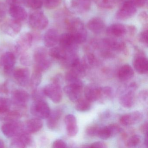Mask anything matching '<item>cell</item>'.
Wrapping results in <instances>:
<instances>
[{"instance_id":"obj_20","label":"cell","mask_w":148,"mask_h":148,"mask_svg":"<svg viewBox=\"0 0 148 148\" xmlns=\"http://www.w3.org/2000/svg\"><path fill=\"white\" fill-rule=\"evenodd\" d=\"M59 35L58 31L55 29H49L44 36V44L49 48L55 47L59 42Z\"/></svg>"},{"instance_id":"obj_28","label":"cell","mask_w":148,"mask_h":148,"mask_svg":"<svg viewBox=\"0 0 148 148\" xmlns=\"http://www.w3.org/2000/svg\"><path fill=\"white\" fill-rule=\"evenodd\" d=\"M69 53L60 47H54L49 50L48 54L51 58L61 62L66 58Z\"/></svg>"},{"instance_id":"obj_40","label":"cell","mask_w":148,"mask_h":148,"mask_svg":"<svg viewBox=\"0 0 148 148\" xmlns=\"http://www.w3.org/2000/svg\"><path fill=\"white\" fill-rule=\"evenodd\" d=\"M43 5L48 9H53L59 6L62 0H42Z\"/></svg>"},{"instance_id":"obj_33","label":"cell","mask_w":148,"mask_h":148,"mask_svg":"<svg viewBox=\"0 0 148 148\" xmlns=\"http://www.w3.org/2000/svg\"><path fill=\"white\" fill-rule=\"evenodd\" d=\"M42 73L34 70L31 77H30V83L34 89L38 88L42 80Z\"/></svg>"},{"instance_id":"obj_24","label":"cell","mask_w":148,"mask_h":148,"mask_svg":"<svg viewBox=\"0 0 148 148\" xmlns=\"http://www.w3.org/2000/svg\"><path fill=\"white\" fill-rule=\"evenodd\" d=\"M107 34L115 38H120L127 33L126 27L119 23L112 24L107 29Z\"/></svg>"},{"instance_id":"obj_34","label":"cell","mask_w":148,"mask_h":148,"mask_svg":"<svg viewBox=\"0 0 148 148\" xmlns=\"http://www.w3.org/2000/svg\"><path fill=\"white\" fill-rule=\"evenodd\" d=\"M91 102L85 98H81L79 101L77 102L75 106L76 110L77 111L80 112H85L88 111L91 108Z\"/></svg>"},{"instance_id":"obj_15","label":"cell","mask_w":148,"mask_h":148,"mask_svg":"<svg viewBox=\"0 0 148 148\" xmlns=\"http://www.w3.org/2000/svg\"><path fill=\"white\" fill-rule=\"evenodd\" d=\"M143 117V115L140 112L136 111L122 115L119 118V122L122 125L129 126L139 123Z\"/></svg>"},{"instance_id":"obj_12","label":"cell","mask_w":148,"mask_h":148,"mask_svg":"<svg viewBox=\"0 0 148 148\" xmlns=\"http://www.w3.org/2000/svg\"><path fill=\"white\" fill-rule=\"evenodd\" d=\"M60 47L68 53H75L77 44L74 42L72 35L69 33L62 34L59 36Z\"/></svg>"},{"instance_id":"obj_2","label":"cell","mask_w":148,"mask_h":148,"mask_svg":"<svg viewBox=\"0 0 148 148\" xmlns=\"http://www.w3.org/2000/svg\"><path fill=\"white\" fill-rule=\"evenodd\" d=\"M51 112L49 105L44 100L34 101L31 106V113L35 117L40 119H47Z\"/></svg>"},{"instance_id":"obj_7","label":"cell","mask_w":148,"mask_h":148,"mask_svg":"<svg viewBox=\"0 0 148 148\" xmlns=\"http://www.w3.org/2000/svg\"><path fill=\"white\" fill-rule=\"evenodd\" d=\"M46 97H49L52 102L58 103L61 102L63 97V92L60 85L52 83L43 88Z\"/></svg>"},{"instance_id":"obj_21","label":"cell","mask_w":148,"mask_h":148,"mask_svg":"<svg viewBox=\"0 0 148 148\" xmlns=\"http://www.w3.org/2000/svg\"><path fill=\"white\" fill-rule=\"evenodd\" d=\"M9 13L13 19L20 22L25 21L27 16L25 9L19 5L10 6Z\"/></svg>"},{"instance_id":"obj_14","label":"cell","mask_w":148,"mask_h":148,"mask_svg":"<svg viewBox=\"0 0 148 148\" xmlns=\"http://www.w3.org/2000/svg\"><path fill=\"white\" fill-rule=\"evenodd\" d=\"M32 143L30 134L23 132L14 137L10 144V147L13 148H24L28 146Z\"/></svg>"},{"instance_id":"obj_30","label":"cell","mask_w":148,"mask_h":148,"mask_svg":"<svg viewBox=\"0 0 148 148\" xmlns=\"http://www.w3.org/2000/svg\"><path fill=\"white\" fill-rule=\"evenodd\" d=\"M1 119L6 122L18 121L21 117V113L19 111L10 110L0 115Z\"/></svg>"},{"instance_id":"obj_3","label":"cell","mask_w":148,"mask_h":148,"mask_svg":"<svg viewBox=\"0 0 148 148\" xmlns=\"http://www.w3.org/2000/svg\"><path fill=\"white\" fill-rule=\"evenodd\" d=\"M29 23L31 27L33 29L41 31L47 27L49 24V21L43 12L37 11L30 14Z\"/></svg>"},{"instance_id":"obj_37","label":"cell","mask_w":148,"mask_h":148,"mask_svg":"<svg viewBox=\"0 0 148 148\" xmlns=\"http://www.w3.org/2000/svg\"><path fill=\"white\" fill-rule=\"evenodd\" d=\"M51 65V62L48 58L40 62L35 63L34 70L38 71L40 72H43L47 71L49 69Z\"/></svg>"},{"instance_id":"obj_11","label":"cell","mask_w":148,"mask_h":148,"mask_svg":"<svg viewBox=\"0 0 148 148\" xmlns=\"http://www.w3.org/2000/svg\"><path fill=\"white\" fill-rule=\"evenodd\" d=\"M16 61L15 55L11 52H6L1 56L0 62L6 74L12 73Z\"/></svg>"},{"instance_id":"obj_4","label":"cell","mask_w":148,"mask_h":148,"mask_svg":"<svg viewBox=\"0 0 148 148\" xmlns=\"http://www.w3.org/2000/svg\"><path fill=\"white\" fill-rule=\"evenodd\" d=\"M137 12V8L130 0H124L116 14V18L125 20L132 18Z\"/></svg>"},{"instance_id":"obj_38","label":"cell","mask_w":148,"mask_h":148,"mask_svg":"<svg viewBox=\"0 0 148 148\" xmlns=\"http://www.w3.org/2000/svg\"><path fill=\"white\" fill-rule=\"evenodd\" d=\"M112 136H113L109 125L99 128L97 137L103 140H106Z\"/></svg>"},{"instance_id":"obj_46","label":"cell","mask_w":148,"mask_h":148,"mask_svg":"<svg viewBox=\"0 0 148 148\" xmlns=\"http://www.w3.org/2000/svg\"><path fill=\"white\" fill-rule=\"evenodd\" d=\"M148 14L146 12L143 11L138 14V19L141 24L145 27H147L148 25Z\"/></svg>"},{"instance_id":"obj_45","label":"cell","mask_w":148,"mask_h":148,"mask_svg":"<svg viewBox=\"0 0 148 148\" xmlns=\"http://www.w3.org/2000/svg\"><path fill=\"white\" fill-rule=\"evenodd\" d=\"M138 40L145 45L148 46V31L147 29H145L140 33L138 36Z\"/></svg>"},{"instance_id":"obj_42","label":"cell","mask_w":148,"mask_h":148,"mask_svg":"<svg viewBox=\"0 0 148 148\" xmlns=\"http://www.w3.org/2000/svg\"><path fill=\"white\" fill-rule=\"evenodd\" d=\"M45 95L44 93L43 89H38V88L34 89L32 93V97L34 101L38 100H44Z\"/></svg>"},{"instance_id":"obj_54","label":"cell","mask_w":148,"mask_h":148,"mask_svg":"<svg viewBox=\"0 0 148 148\" xmlns=\"http://www.w3.org/2000/svg\"><path fill=\"white\" fill-rule=\"evenodd\" d=\"M126 29H127V33H129V34L131 36L134 35L136 32V29L134 26H128L126 27Z\"/></svg>"},{"instance_id":"obj_5","label":"cell","mask_w":148,"mask_h":148,"mask_svg":"<svg viewBox=\"0 0 148 148\" xmlns=\"http://www.w3.org/2000/svg\"><path fill=\"white\" fill-rule=\"evenodd\" d=\"M1 131L7 137L14 138L24 131L23 124L19 121L6 122L1 126Z\"/></svg>"},{"instance_id":"obj_9","label":"cell","mask_w":148,"mask_h":148,"mask_svg":"<svg viewBox=\"0 0 148 148\" xmlns=\"http://www.w3.org/2000/svg\"><path fill=\"white\" fill-rule=\"evenodd\" d=\"M21 27V22L12 18L5 21L2 24L1 28L5 34L14 37L20 32Z\"/></svg>"},{"instance_id":"obj_31","label":"cell","mask_w":148,"mask_h":148,"mask_svg":"<svg viewBox=\"0 0 148 148\" xmlns=\"http://www.w3.org/2000/svg\"><path fill=\"white\" fill-rule=\"evenodd\" d=\"M99 7L105 9H112L117 4L121 3L124 0H95Z\"/></svg>"},{"instance_id":"obj_13","label":"cell","mask_w":148,"mask_h":148,"mask_svg":"<svg viewBox=\"0 0 148 148\" xmlns=\"http://www.w3.org/2000/svg\"><path fill=\"white\" fill-rule=\"evenodd\" d=\"M12 73L14 78L20 85L25 86L30 82V71L28 68H18L14 70Z\"/></svg>"},{"instance_id":"obj_56","label":"cell","mask_w":148,"mask_h":148,"mask_svg":"<svg viewBox=\"0 0 148 148\" xmlns=\"http://www.w3.org/2000/svg\"><path fill=\"white\" fill-rule=\"evenodd\" d=\"M140 97L143 99V100H146L147 99V96H148V92L147 91L143 90L140 93Z\"/></svg>"},{"instance_id":"obj_8","label":"cell","mask_w":148,"mask_h":148,"mask_svg":"<svg viewBox=\"0 0 148 148\" xmlns=\"http://www.w3.org/2000/svg\"><path fill=\"white\" fill-rule=\"evenodd\" d=\"M33 40L32 34L30 33L22 34L17 40L15 46L16 53L20 55L26 53L32 46Z\"/></svg>"},{"instance_id":"obj_55","label":"cell","mask_w":148,"mask_h":148,"mask_svg":"<svg viewBox=\"0 0 148 148\" xmlns=\"http://www.w3.org/2000/svg\"><path fill=\"white\" fill-rule=\"evenodd\" d=\"M140 131L142 133L145 134L148 133V122H145L143 123L139 128Z\"/></svg>"},{"instance_id":"obj_51","label":"cell","mask_w":148,"mask_h":148,"mask_svg":"<svg viewBox=\"0 0 148 148\" xmlns=\"http://www.w3.org/2000/svg\"><path fill=\"white\" fill-rule=\"evenodd\" d=\"M84 148H107V146L106 144L103 142H97L91 144L88 146H85Z\"/></svg>"},{"instance_id":"obj_29","label":"cell","mask_w":148,"mask_h":148,"mask_svg":"<svg viewBox=\"0 0 148 148\" xmlns=\"http://www.w3.org/2000/svg\"><path fill=\"white\" fill-rule=\"evenodd\" d=\"M119 103L123 107L130 108L134 103V94L133 89L130 90L127 92L120 97Z\"/></svg>"},{"instance_id":"obj_43","label":"cell","mask_w":148,"mask_h":148,"mask_svg":"<svg viewBox=\"0 0 148 148\" xmlns=\"http://www.w3.org/2000/svg\"><path fill=\"white\" fill-rule=\"evenodd\" d=\"M99 127L96 125H92L86 128V132L90 137L97 136Z\"/></svg>"},{"instance_id":"obj_17","label":"cell","mask_w":148,"mask_h":148,"mask_svg":"<svg viewBox=\"0 0 148 148\" xmlns=\"http://www.w3.org/2000/svg\"><path fill=\"white\" fill-rule=\"evenodd\" d=\"M133 65L136 71L139 74H145L148 73V60L142 54H137L135 57L133 61Z\"/></svg>"},{"instance_id":"obj_26","label":"cell","mask_w":148,"mask_h":148,"mask_svg":"<svg viewBox=\"0 0 148 148\" xmlns=\"http://www.w3.org/2000/svg\"><path fill=\"white\" fill-rule=\"evenodd\" d=\"M103 45L106 48L114 51H121L126 48V45L122 41H118L110 38L103 40Z\"/></svg>"},{"instance_id":"obj_1","label":"cell","mask_w":148,"mask_h":148,"mask_svg":"<svg viewBox=\"0 0 148 148\" xmlns=\"http://www.w3.org/2000/svg\"><path fill=\"white\" fill-rule=\"evenodd\" d=\"M66 24L69 33L77 45H80L86 41L88 35L87 31L80 19L75 18L70 20L67 21Z\"/></svg>"},{"instance_id":"obj_19","label":"cell","mask_w":148,"mask_h":148,"mask_svg":"<svg viewBox=\"0 0 148 148\" xmlns=\"http://www.w3.org/2000/svg\"><path fill=\"white\" fill-rule=\"evenodd\" d=\"M65 123L66 126L67 135L70 137H74L78 132V127L75 116L72 114H68L65 117Z\"/></svg>"},{"instance_id":"obj_39","label":"cell","mask_w":148,"mask_h":148,"mask_svg":"<svg viewBox=\"0 0 148 148\" xmlns=\"http://www.w3.org/2000/svg\"><path fill=\"white\" fill-rule=\"evenodd\" d=\"M25 4L29 8L38 10L43 5L42 0H26Z\"/></svg>"},{"instance_id":"obj_41","label":"cell","mask_w":148,"mask_h":148,"mask_svg":"<svg viewBox=\"0 0 148 148\" xmlns=\"http://www.w3.org/2000/svg\"><path fill=\"white\" fill-rule=\"evenodd\" d=\"M141 141L140 136L138 135H134L131 136L125 143L126 147L132 148L136 147L139 144Z\"/></svg>"},{"instance_id":"obj_48","label":"cell","mask_w":148,"mask_h":148,"mask_svg":"<svg viewBox=\"0 0 148 148\" xmlns=\"http://www.w3.org/2000/svg\"><path fill=\"white\" fill-rule=\"evenodd\" d=\"M101 98L103 96L106 97H110L112 95V91L111 88L109 86H105V87L101 88Z\"/></svg>"},{"instance_id":"obj_32","label":"cell","mask_w":148,"mask_h":148,"mask_svg":"<svg viewBox=\"0 0 148 148\" xmlns=\"http://www.w3.org/2000/svg\"><path fill=\"white\" fill-rule=\"evenodd\" d=\"M47 58V51L44 47H38L34 51L33 59L35 63L45 60Z\"/></svg>"},{"instance_id":"obj_53","label":"cell","mask_w":148,"mask_h":148,"mask_svg":"<svg viewBox=\"0 0 148 148\" xmlns=\"http://www.w3.org/2000/svg\"><path fill=\"white\" fill-rule=\"evenodd\" d=\"M26 0H6L7 4L10 6L16 5H19L21 4H25Z\"/></svg>"},{"instance_id":"obj_16","label":"cell","mask_w":148,"mask_h":148,"mask_svg":"<svg viewBox=\"0 0 148 148\" xmlns=\"http://www.w3.org/2000/svg\"><path fill=\"white\" fill-rule=\"evenodd\" d=\"M84 94L85 98L91 103L95 102L100 99L101 88L94 84H90L85 88Z\"/></svg>"},{"instance_id":"obj_23","label":"cell","mask_w":148,"mask_h":148,"mask_svg":"<svg viewBox=\"0 0 148 148\" xmlns=\"http://www.w3.org/2000/svg\"><path fill=\"white\" fill-rule=\"evenodd\" d=\"M92 0H71V7L78 13H83L90 10Z\"/></svg>"},{"instance_id":"obj_44","label":"cell","mask_w":148,"mask_h":148,"mask_svg":"<svg viewBox=\"0 0 148 148\" xmlns=\"http://www.w3.org/2000/svg\"><path fill=\"white\" fill-rule=\"evenodd\" d=\"M21 64L25 66H29L32 64V58L29 54L26 53L21 54L20 59Z\"/></svg>"},{"instance_id":"obj_35","label":"cell","mask_w":148,"mask_h":148,"mask_svg":"<svg viewBox=\"0 0 148 148\" xmlns=\"http://www.w3.org/2000/svg\"><path fill=\"white\" fill-rule=\"evenodd\" d=\"M12 102L5 97H0V115L7 112L11 110Z\"/></svg>"},{"instance_id":"obj_6","label":"cell","mask_w":148,"mask_h":148,"mask_svg":"<svg viewBox=\"0 0 148 148\" xmlns=\"http://www.w3.org/2000/svg\"><path fill=\"white\" fill-rule=\"evenodd\" d=\"M83 85L82 81L74 84H68L64 87V91L71 101L77 103L82 98Z\"/></svg>"},{"instance_id":"obj_36","label":"cell","mask_w":148,"mask_h":148,"mask_svg":"<svg viewBox=\"0 0 148 148\" xmlns=\"http://www.w3.org/2000/svg\"><path fill=\"white\" fill-rule=\"evenodd\" d=\"M81 62L86 69L90 68L96 63V57L92 53H87L83 58V60Z\"/></svg>"},{"instance_id":"obj_47","label":"cell","mask_w":148,"mask_h":148,"mask_svg":"<svg viewBox=\"0 0 148 148\" xmlns=\"http://www.w3.org/2000/svg\"><path fill=\"white\" fill-rule=\"evenodd\" d=\"M6 6L3 3H0V22L4 21L7 14Z\"/></svg>"},{"instance_id":"obj_50","label":"cell","mask_w":148,"mask_h":148,"mask_svg":"<svg viewBox=\"0 0 148 148\" xmlns=\"http://www.w3.org/2000/svg\"><path fill=\"white\" fill-rule=\"evenodd\" d=\"M109 127L111 131L112 136H114L121 132L122 129L120 126L116 124H111L109 125Z\"/></svg>"},{"instance_id":"obj_52","label":"cell","mask_w":148,"mask_h":148,"mask_svg":"<svg viewBox=\"0 0 148 148\" xmlns=\"http://www.w3.org/2000/svg\"><path fill=\"white\" fill-rule=\"evenodd\" d=\"M136 8H142L147 3L148 0H130Z\"/></svg>"},{"instance_id":"obj_25","label":"cell","mask_w":148,"mask_h":148,"mask_svg":"<svg viewBox=\"0 0 148 148\" xmlns=\"http://www.w3.org/2000/svg\"><path fill=\"white\" fill-rule=\"evenodd\" d=\"M62 114V111L59 109H56L51 112L47 118V126L49 129L55 130L58 127Z\"/></svg>"},{"instance_id":"obj_57","label":"cell","mask_w":148,"mask_h":148,"mask_svg":"<svg viewBox=\"0 0 148 148\" xmlns=\"http://www.w3.org/2000/svg\"><path fill=\"white\" fill-rule=\"evenodd\" d=\"M144 144L146 147L148 146V133L145 134V138L144 139Z\"/></svg>"},{"instance_id":"obj_22","label":"cell","mask_w":148,"mask_h":148,"mask_svg":"<svg viewBox=\"0 0 148 148\" xmlns=\"http://www.w3.org/2000/svg\"><path fill=\"white\" fill-rule=\"evenodd\" d=\"M87 28L91 32L96 34L103 32L105 27L103 21L99 17H93L89 20L87 25Z\"/></svg>"},{"instance_id":"obj_58","label":"cell","mask_w":148,"mask_h":148,"mask_svg":"<svg viewBox=\"0 0 148 148\" xmlns=\"http://www.w3.org/2000/svg\"><path fill=\"white\" fill-rule=\"evenodd\" d=\"M5 147V144L3 140L0 139V148H3Z\"/></svg>"},{"instance_id":"obj_27","label":"cell","mask_w":148,"mask_h":148,"mask_svg":"<svg viewBox=\"0 0 148 148\" xmlns=\"http://www.w3.org/2000/svg\"><path fill=\"white\" fill-rule=\"evenodd\" d=\"M134 75L133 69L128 64L124 65L121 66L118 73L119 79L123 81L130 80L133 77Z\"/></svg>"},{"instance_id":"obj_10","label":"cell","mask_w":148,"mask_h":148,"mask_svg":"<svg viewBox=\"0 0 148 148\" xmlns=\"http://www.w3.org/2000/svg\"><path fill=\"white\" fill-rule=\"evenodd\" d=\"M30 99V95L26 91L22 89L14 90L12 93L13 103L20 108L26 106Z\"/></svg>"},{"instance_id":"obj_18","label":"cell","mask_w":148,"mask_h":148,"mask_svg":"<svg viewBox=\"0 0 148 148\" xmlns=\"http://www.w3.org/2000/svg\"><path fill=\"white\" fill-rule=\"evenodd\" d=\"M23 124L24 131L29 134L39 131L43 126L42 119L36 117L29 119Z\"/></svg>"},{"instance_id":"obj_49","label":"cell","mask_w":148,"mask_h":148,"mask_svg":"<svg viewBox=\"0 0 148 148\" xmlns=\"http://www.w3.org/2000/svg\"><path fill=\"white\" fill-rule=\"evenodd\" d=\"M52 147L53 148H67V145L64 140L57 139L53 143Z\"/></svg>"}]
</instances>
